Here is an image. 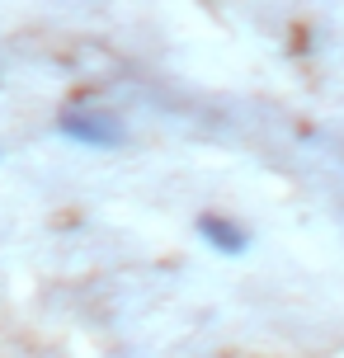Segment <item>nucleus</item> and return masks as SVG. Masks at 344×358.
Instances as JSON below:
<instances>
[{
	"instance_id": "obj_1",
	"label": "nucleus",
	"mask_w": 344,
	"mask_h": 358,
	"mask_svg": "<svg viewBox=\"0 0 344 358\" xmlns=\"http://www.w3.org/2000/svg\"><path fill=\"white\" fill-rule=\"evenodd\" d=\"M57 132L76 146H90V151H109V146L123 142V123L90 104H66L57 113Z\"/></svg>"
},
{
	"instance_id": "obj_2",
	"label": "nucleus",
	"mask_w": 344,
	"mask_h": 358,
	"mask_svg": "<svg viewBox=\"0 0 344 358\" xmlns=\"http://www.w3.org/2000/svg\"><path fill=\"white\" fill-rule=\"evenodd\" d=\"M194 231L199 241L208 245L213 255H227V259H241V255L250 250V231L236 222V217H222V213H199L194 222Z\"/></svg>"
}]
</instances>
